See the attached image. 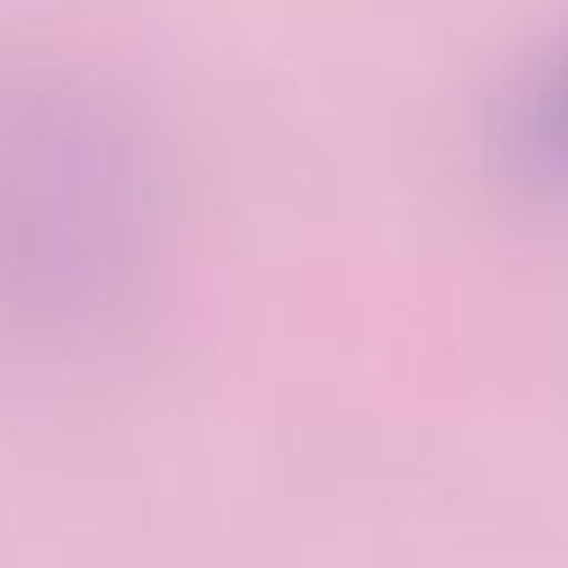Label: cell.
<instances>
[{
	"instance_id": "cell-2",
	"label": "cell",
	"mask_w": 568,
	"mask_h": 568,
	"mask_svg": "<svg viewBox=\"0 0 568 568\" xmlns=\"http://www.w3.org/2000/svg\"><path fill=\"white\" fill-rule=\"evenodd\" d=\"M504 156L534 192L568 196V41L518 87L504 116Z\"/></svg>"
},
{
	"instance_id": "cell-1",
	"label": "cell",
	"mask_w": 568,
	"mask_h": 568,
	"mask_svg": "<svg viewBox=\"0 0 568 568\" xmlns=\"http://www.w3.org/2000/svg\"><path fill=\"white\" fill-rule=\"evenodd\" d=\"M182 192L151 111L106 71L21 75L0 101V302L31 337L111 347L151 317Z\"/></svg>"
}]
</instances>
